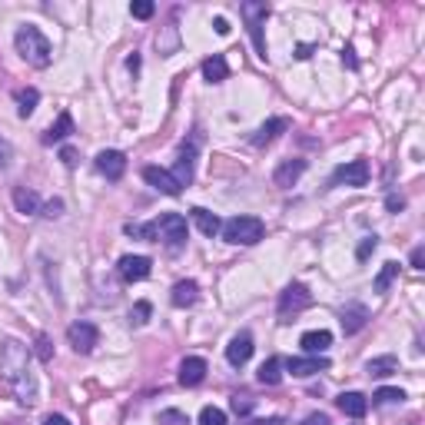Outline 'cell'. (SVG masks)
Listing matches in <instances>:
<instances>
[{
    "label": "cell",
    "mask_w": 425,
    "mask_h": 425,
    "mask_svg": "<svg viewBox=\"0 0 425 425\" xmlns=\"http://www.w3.org/2000/svg\"><path fill=\"white\" fill-rule=\"evenodd\" d=\"M153 226H156V242L163 240L170 250H180L186 242V236H190L186 216H180V212H163L160 220H153Z\"/></svg>",
    "instance_id": "obj_5"
},
{
    "label": "cell",
    "mask_w": 425,
    "mask_h": 425,
    "mask_svg": "<svg viewBox=\"0 0 425 425\" xmlns=\"http://www.w3.org/2000/svg\"><path fill=\"white\" fill-rule=\"evenodd\" d=\"M153 4H150V0H133V4H130V14H133L136 20H150L153 17Z\"/></svg>",
    "instance_id": "obj_33"
},
{
    "label": "cell",
    "mask_w": 425,
    "mask_h": 425,
    "mask_svg": "<svg viewBox=\"0 0 425 425\" xmlns=\"http://www.w3.org/2000/svg\"><path fill=\"white\" fill-rule=\"evenodd\" d=\"M133 240H146V242H156V226L153 222H126L123 226Z\"/></svg>",
    "instance_id": "obj_30"
},
{
    "label": "cell",
    "mask_w": 425,
    "mask_h": 425,
    "mask_svg": "<svg viewBox=\"0 0 425 425\" xmlns=\"http://www.w3.org/2000/svg\"><path fill=\"white\" fill-rule=\"evenodd\" d=\"M160 425H190V419H186V412L166 409V412H160Z\"/></svg>",
    "instance_id": "obj_35"
},
{
    "label": "cell",
    "mask_w": 425,
    "mask_h": 425,
    "mask_svg": "<svg viewBox=\"0 0 425 425\" xmlns=\"http://www.w3.org/2000/svg\"><path fill=\"white\" fill-rule=\"evenodd\" d=\"M412 270H425V250H422V246L412 250Z\"/></svg>",
    "instance_id": "obj_41"
},
{
    "label": "cell",
    "mask_w": 425,
    "mask_h": 425,
    "mask_svg": "<svg viewBox=\"0 0 425 425\" xmlns=\"http://www.w3.org/2000/svg\"><path fill=\"white\" fill-rule=\"evenodd\" d=\"M399 369V359L396 356H379V359H369L366 362V372L369 376H392V372H396Z\"/></svg>",
    "instance_id": "obj_27"
},
{
    "label": "cell",
    "mask_w": 425,
    "mask_h": 425,
    "mask_svg": "<svg viewBox=\"0 0 425 425\" xmlns=\"http://www.w3.org/2000/svg\"><path fill=\"white\" fill-rule=\"evenodd\" d=\"M212 30H216L220 37H226V34H230V20H226V17H216V20H212Z\"/></svg>",
    "instance_id": "obj_42"
},
{
    "label": "cell",
    "mask_w": 425,
    "mask_h": 425,
    "mask_svg": "<svg viewBox=\"0 0 425 425\" xmlns=\"http://www.w3.org/2000/svg\"><path fill=\"white\" fill-rule=\"evenodd\" d=\"M14 206H17V212H24V216H34V212L40 210V196L34 193V190H27V186H14Z\"/></svg>",
    "instance_id": "obj_22"
},
{
    "label": "cell",
    "mask_w": 425,
    "mask_h": 425,
    "mask_svg": "<svg viewBox=\"0 0 425 425\" xmlns=\"http://www.w3.org/2000/svg\"><path fill=\"white\" fill-rule=\"evenodd\" d=\"M180 163H176V173H173V180L180 186H190L193 183V160H196V140H190V143H183L180 146V156H176Z\"/></svg>",
    "instance_id": "obj_11"
},
{
    "label": "cell",
    "mask_w": 425,
    "mask_h": 425,
    "mask_svg": "<svg viewBox=\"0 0 425 425\" xmlns=\"http://www.w3.org/2000/svg\"><path fill=\"white\" fill-rule=\"evenodd\" d=\"M143 180L153 186V190L166 193V196H180V190H183V186L173 180V173H166V170H160V166H146V170H143Z\"/></svg>",
    "instance_id": "obj_12"
},
{
    "label": "cell",
    "mask_w": 425,
    "mask_h": 425,
    "mask_svg": "<svg viewBox=\"0 0 425 425\" xmlns=\"http://www.w3.org/2000/svg\"><path fill=\"white\" fill-rule=\"evenodd\" d=\"M286 369H290L292 376L306 379V376H312V372H322V369H329V359L326 356H306V359L292 356L290 362H286Z\"/></svg>",
    "instance_id": "obj_15"
},
{
    "label": "cell",
    "mask_w": 425,
    "mask_h": 425,
    "mask_svg": "<svg viewBox=\"0 0 425 425\" xmlns=\"http://www.w3.org/2000/svg\"><path fill=\"white\" fill-rule=\"evenodd\" d=\"M190 216H193V222H196V230L203 232V236H216V232L222 230V222H220V216H216V212H210V210H203V206H196V210L190 212Z\"/></svg>",
    "instance_id": "obj_21"
},
{
    "label": "cell",
    "mask_w": 425,
    "mask_h": 425,
    "mask_svg": "<svg viewBox=\"0 0 425 425\" xmlns=\"http://www.w3.org/2000/svg\"><path fill=\"white\" fill-rule=\"evenodd\" d=\"M286 130H290V120H286V116H272L270 123L260 126V133L252 136V143H256V146H266V143H272V140H276L280 133H286Z\"/></svg>",
    "instance_id": "obj_20"
},
{
    "label": "cell",
    "mask_w": 425,
    "mask_h": 425,
    "mask_svg": "<svg viewBox=\"0 0 425 425\" xmlns=\"http://www.w3.org/2000/svg\"><path fill=\"white\" fill-rule=\"evenodd\" d=\"M332 183H346V186H366L369 183V160H352V163L339 166Z\"/></svg>",
    "instance_id": "obj_8"
},
{
    "label": "cell",
    "mask_w": 425,
    "mask_h": 425,
    "mask_svg": "<svg viewBox=\"0 0 425 425\" xmlns=\"http://www.w3.org/2000/svg\"><path fill=\"white\" fill-rule=\"evenodd\" d=\"M240 14L246 17V27H250V37H252V47L266 60V37H262V24L270 17V4H262V0H246L240 7Z\"/></svg>",
    "instance_id": "obj_4"
},
{
    "label": "cell",
    "mask_w": 425,
    "mask_h": 425,
    "mask_svg": "<svg viewBox=\"0 0 425 425\" xmlns=\"http://www.w3.org/2000/svg\"><path fill=\"white\" fill-rule=\"evenodd\" d=\"M402 206H406V200H402V196H389V200H386V210L389 212H399Z\"/></svg>",
    "instance_id": "obj_45"
},
{
    "label": "cell",
    "mask_w": 425,
    "mask_h": 425,
    "mask_svg": "<svg viewBox=\"0 0 425 425\" xmlns=\"http://www.w3.org/2000/svg\"><path fill=\"white\" fill-rule=\"evenodd\" d=\"M203 77L210 80V83H222V80L230 77L226 57H220V53H212V57H206V60H203Z\"/></svg>",
    "instance_id": "obj_25"
},
{
    "label": "cell",
    "mask_w": 425,
    "mask_h": 425,
    "mask_svg": "<svg viewBox=\"0 0 425 425\" xmlns=\"http://www.w3.org/2000/svg\"><path fill=\"white\" fill-rule=\"evenodd\" d=\"M222 240L232 242V246H252L266 236V222L260 216H232V220L222 222Z\"/></svg>",
    "instance_id": "obj_3"
},
{
    "label": "cell",
    "mask_w": 425,
    "mask_h": 425,
    "mask_svg": "<svg viewBox=\"0 0 425 425\" xmlns=\"http://www.w3.org/2000/svg\"><path fill=\"white\" fill-rule=\"evenodd\" d=\"M60 212H63V200H50V203L43 206V216H50V220L60 216Z\"/></svg>",
    "instance_id": "obj_40"
},
{
    "label": "cell",
    "mask_w": 425,
    "mask_h": 425,
    "mask_svg": "<svg viewBox=\"0 0 425 425\" xmlns=\"http://www.w3.org/2000/svg\"><path fill=\"white\" fill-rule=\"evenodd\" d=\"M10 160H14V146H10L7 140L0 136V170H4V166H7Z\"/></svg>",
    "instance_id": "obj_39"
},
{
    "label": "cell",
    "mask_w": 425,
    "mask_h": 425,
    "mask_svg": "<svg viewBox=\"0 0 425 425\" xmlns=\"http://www.w3.org/2000/svg\"><path fill=\"white\" fill-rule=\"evenodd\" d=\"M196 299H200V286H196L193 280L176 282V286H173V292H170V302H173L176 309H186V306H193Z\"/></svg>",
    "instance_id": "obj_19"
},
{
    "label": "cell",
    "mask_w": 425,
    "mask_h": 425,
    "mask_svg": "<svg viewBox=\"0 0 425 425\" xmlns=\"http://www.w3.org/2000/svg\"><path fill=\"white\" fill-rule=\"evenodd\" d=\"M60 156H63V163H67V166H73V163H77V153H73L70 146H67V150H63V153H60Z\"/></svg>",
    "instance_id": "obj_47"
},
{
    "label": "cell",
    "mask_w": 425,
    "mask_h": 425,
    "mask_svg": "<svg viewBox=\"0 0 425 425\" xmlns=\"http://www.w3.org/2000/svg\"><path fill=\"white\" fill-rule=\"evenodd\" d=\"M67 339L80 356H87V352H93V346L100 342V332H97L93 322H83V319H80V322H73V326L67 329Z\"/></svg>",
    "instance_id": "obj_7"
},
{
    "label": "cell",
    "mask_w": 425,
    "mask_h": 425,
    "mask_svg": "<svg viewBox=\"0 0 425 425\" xmlns=\"http://www.w3.org/2000/svg\"><path fill=\"white\" fill-rule=\"evenodd\" d=\"M302 425H332V422H329V416H322V412H312V416H306Z\"/></svg>",
    "instance_id": "obj_44"
},
{
    "label": "cell",
    "mask_w": 425,
    "mask_h": 425,
    "mask_svg": "<svg viewBox=\"0 0 425 425\" xmlns=\"http://www.w3.org/2000/svg\"><path fill=\"white\" fill-rule=\"evenodd\" d=\"M376 246H379V240H376V236H366V240L359 242L356 256H359V260H369V256H372V252H376Z\"/></svg>",
    "instance_id": "obj_37"
},
{
    "label": "cell",
    "mask_w": 425,
    "mask_h": 425,
    "mask_svg": "<svg viewBox=\"0 0 425 425\" xmlns=\"http://www.w3.org/2000/svg\"><path fill=\"white\" fill-rule=\"evenodd\" d=\"M126 67H130V70H133V73H136V70H140V57H136V53H133V57L126 60Z\"/></svg>",
    "instance_id": "obj_50"
},
{
    "label": "cell",
    "mask_w": 425,
    "mask_h": 425,
    "mask_svg": "<svg viewBox=\"0 0 425 425\" xmlns=\"http://www.w3.org/2000/svg\"><path fill=\"white\" fill-rule=\"evenodd\" d=\"M342 63H346V67H352V70L359 67V60H356V50H352V47H346V50H342Z\"/></svg>",
    "instance_id": "obj_43"
},
{
    "label": "cell",
    "mask_w": 425,
    "mask_h": 425,
    "mask_svg": "<svg viewBox=\"0 0 425 425\" xmlns=\"http://www.w3.org/2000/svg\"><path fill=\"white\" fill-rule=\"evenodd\" d=\"M0 376L17 389V396L24 406L34 402V392H37V389H34V379H30V352L24 342L7 339V342L0 346Z\"/></svg>",
    "instance_id": "obj_1"
},
{
    "label": "cell",
    "mask_w": 425,
    "mask_h": 425,
    "mask_svg": "<svg viewBox=\"0 0 425 425\" xmlns=\"http://www.w3.org/2000/svg\"><path fill=\"white\" fill-rule=\"evenodd\" d=\"M306 173V160H286V163L276 166V173H272V183L280 186V190H290L299 176Z\"/></svg>",
    "instance_id": "obj_14"
},
{
    "label": "cell",
    "mask_w": 425,
    "mask_h": 425,
    "mask_svg": "<svg viewBox=\"0 0 425 425\" xmlns=\"http://www.w3.org/2000/svg\"><path fill=\"white\" fill-rule=\"evenodd\" d=\"M402 399H406V392H402V389H379L376 396H372V402H376V406H392V402H402Z\"/></svg>",
    "instance_id": "obj_31"
},
{
    "label": "cell",
    "mask_w": 425,
    "mask_h": 425,
    "mask_svg": "<svg viewBox=\"0 0 425 425\" xmlns=\"http://www.w3.org/2000/svg\"><path fill=\"white\" fill-rule=\"evenodd\" d=\"M366 319H369V309L366 306H349V309H342V329H346V336H356L359 329L366 326Z\"/></svg>",
    "instance_id": "obj_23"
},
{
    "label": "cell",
    "mask_w": 425,
    "mask_h": 425,
    "mask_svg": "<svg viewBox=\"0 0 425 425\" xmlns=\"http://www.w3.org/2000/svg\"><path fill=\"white\" fill-rule=\"evenodd\" d=\"M203 379H206V359H200V356L183 359V366H180V382H183V386H200Z\"/></svg>",
    "instance_id": "obj_17"
},
{
    "label": "cell",
    "mask_w": 425,
    "mask_h": 425,
    "mask_svg": "<svg viewBox=\"0 0 425 425\" xmlns=\"http://www.w3.org/2000/svg\"><path fill=\"white\" fill-rule=\"evenodd\" d=\"M309 53H312V47H309V43H302V47L296 50V57H299V60H306V57H309Z\"/></svg>",
    "instance_id": "obj_48"
},
{
    "label": "cell",
    "mask_w": 425,
    "mask_h": 425,
    "mask_svg": "<svg viewBox=\"0 0 425 425\" xmlns=\"http://www.w3.org/2000/svg\"><path fill=\"white\" fill-rule=\"evenodd\" d=\"M70 133H73V116L63 110V113L57 116V123H50V130L43 133V143H60V140H67Z\"/></svg>",
    "instance_id": "obj_24"
},
{
    "label": "cell",
    "mask_w": 425,
    "mask_h": 425,
    "mask_svg": "<svg viewBox=\"0 0 425 425\" xmlns=\"http://www.w3.org/2000/svg\"><path fill=\"white\" fill-rule=\"evenodd\" d=\"M200 425H230L226 422V412L216 406H206L203 412H200Z\"/></svg>",
    "instance_id": "obj_32"
},
{
    "label": "cell",
    "mask_w": 425,
    "mask_h": 425,
    "mask_svg": "<svg viewBox=\"0 0 425 425\" xmlns=\"http://www.w3.org/2000/svg\"><path fill=\"white\" fill-rule=\"evenodd\" d=\"M14 43H17V53L27 60L30 67H47L50 57H53V50H50V40L43 37V34H40L34 24H24V27L17 30Z\"/></svg>",
    "instance_id": "obj_2"
},
{
    "label": "cell",
    "mask_w": 425,
    "mask_h": 425,
    "mask_svg": "<svg viewBox=\"0 0 425 425\" xmlns=\"http://www.w3.org/2000/svg\"><path fill=\"white\" fill-rule=\"evenodd\" d=\"M252 356V336L250 332H240V336L230 339V346H226V359H230V366H246Z\"/></svg>",
    "instance_id": "obj_13"
},
{
    "label": "cell",
    "mask_w": 425,
    "mask_h": 425,
    "mask_svg": "<svg viewBox=\"0 0 425 425\" xmlns=\"http://www.w3.org/2000/svg\"><path fill=\"white\" fill-rule=\"evenodd\" d=\"M43 425H70V419H63V416H47V419H43Z\"/></svg>",
    "instance_id": "obj_46"
},
{
    "label": "cell",
    "mask_w": 425,
    "mask_h": 425,
    "mask_svg": "<svg viewBox=\"0 0 425 425\" xmlns=\"http://www.w3.org/2000/svg\"><path fill=\"white\" fill-rule=\"evenodd\" d=\"M150 270H153L150 256H123V260H120V276H123L126 282H143L146 276H150Z\"/></svg>",
    "instance_id": "obj_10"
},
{
    "label": "cell",
    "mask_w": 425,
    "mask_h": 425,
    "mask_svg": "<svg viewBox=\"0 0 425 425\" xmlns=\"http://www.w3.org/2000/svg\"><path fill=\"white\" fill-rule=\"evenodd\" d=\"M230 406H232V412H236V416H250V412H252V406H256V402H252L250 396H232V402H230Z\"/></svg>",
    "instance_id": "obj_36"
},
{
    "label": "cell",
    "mask_w": 425,
    "mask_h": 425,
    "mask_svg": "<svg viewBox=\"0 0 425 425\" xmlns=\"http://www.w3.org/2000/svg\"><path fill=\"white\" fill-rule=\"evenodd\" d=\"M396 276H399V262H386V266H382V270H379L376 282H372V286H376V292H386L389 286H392V282H396Z\"/></svg>",
    "instance_id": "obj_29"
},
{
    "label": "cell",
    "mask_w": 425,
    "mask_h": 425,
    "mask_svg": "<svg viewBox=\"0 0 425 425\" xmlns=\"http://www.w3.org/2000/svg\"><path fill=\"white\" fill-rule=\"evenodd\" d=\"M97 170L106 176V180H123L126 173V156L120 153V150H103V153L97 156Z\"/></svg>",
    "instance_id": "obj_9"
},
{
    "label": "cell",
    "mask_w": 425,
    "mask_h": 425,
    "mask_svg": "<svg viewBox=\"0 0 425 425\" xmlns=\"http://www.w3.org/2000/svg\"><path fill=\"white\" fill-rule=\"evenodd\" d=\"M299 346L309 352V356H322L329 346H332V332H326V329H312V332H302Z\"/></svg>",
    "instance_id": "obj_18"
},
{
    "label": "cell",
    "mask_w": 425,
    "mask_h": 425,
    "mask_svg": "<svg viewBox=\"0 0 425 425\" xmlns=\"http://www.w3.org/2000/svg\"><path fill=\"white\" fill-rule=\"evenodd\" d=\"M312 306V292L302 286V282H292V286H286L280 296V319L282 322H290L292 316H299L302 309H309Z\"/></svg>",
    "instance_id": "obj_6"
},
{
    "label": "cell",
    "mask_w": 425,
    "mask_h": 425,
    "mask_svg": "<svg viewBox=\"0 0 425 425\" xmlns=\"http://www.w3.org/2000/svg\"><path fill=\"white\" fill-rule=\"evenodd\" d=\"M37 103H40V93L34 87H24V90H17V113L27 120L34 110H37Z\"/></svg>",
    "instance_id": "obj_28"
},
{
    "label": "cell",
    "mask_w": 425,
    "mask_h": 425,
    "mask_svg": "<svg viewBox=\"0 0 425 425\" xmlns=\"http://www.w3.org/2000/svg\"><path fill=\"white\" fill-rule=\"evenodd\" d=\"M246 425H282V419H260V422H246Z\"/></svg>",
    "instance_id": "obj_49"
},
{
    "label": "cell",
    "mask_w": 425,
    "mask_h": 425,
    "mask_svg": "<svg viewBox=\"0 0 425 425\" xmlns=\"http://www.w3.org/2000/svg\"><path fill=\"white\" fill-rule=\"evenodd\" d=\"M150 312H153V306H150V302H136L133 306V312H130V322H133V326H143L146 319H150Z\"/></svg>",
    "instance_id": "obj_34"
},
{
    "label": "cell",
    "mask_w": 425,
    "mask_h": 425,
    "mask_svg": "<svg viewBox=\"0 0 425 425\" xmlns=\"http://www.w3.org/2000/svg\"><path fill=\"white\" fill-rule=\"evenodd\" d=\"M37 356L43 359V362H50V356H53V349H50V339L47 336H37Z\"/></svg>",
    "instance_id": "obj_38"
},
{
    "label": "cell",
    "mask_w": 425,
    "mask_h": 425,
    "mask_svg": "<svg viewBox=\"0 0 425 425\" xmlns=\"http://www.w3.org/2000/svg\"><path fill=\"white\" fill-rule=\"evenodd\" d=\"M339 412H346L349 419H362L369 412V399L362 396V392H342V396L336 399Z\"/></svg>",
    "instance_id": "obj_16"
},
{
    "label": "cell",
    "mask_w": 425,
    "mask_h": 425,
    "mask_svg": "<svg viewBox=\"0 0 425 425\" xmlns=\"http://www.w3.org/2000/svg\"><path fill=\"white\" fill-rule=\"evenodd\" d=\"M256 379H260L262 386H280L282 382V359L280 356L266 359V362L260 366V372H256Z\"/></svg>",
    "instance_id": "obj_26"
}]
</instances>
